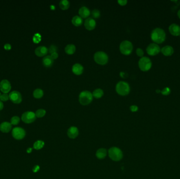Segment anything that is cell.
<instances>
[{"label":"cell","mask_w":180,"mask_h":179,"mask_svg":"<svg viewBox=\"0 0 180 179\" xmlns=\"http://www.w3.org/2000/svg\"><path fill=\"white\" fill-rule=\"evenodd\" d=\"M91 14H92V16L93 17L95 18V19H97V18H99V17H100L101 13H100V11H99V10L94 9L91 12Z\"/></svg>","instance_id":"cell-31"},{"label":"cell","mask_w":180,"mask_h":179,"mask_svg":"<svg viewBox=\"0 0 180 179\" xmlns=\"http://www.w3.org/2000/svg\"><path fill=\"white\" fill-rule=\"evenodd\" d=\"M136 53L137 54V55L139 57H143L144 52L143 50L141 48H138L136 50Z\"/></svg>","instance_id":"cell-35"},{"label":"cell","mask_w":180,"mask_h":179,"mask_svg":"<svg viewBox=\"0 0 180 179\" xmlns=\"http://www.w3.org/2000/svg\"><path fill=\"white\" fill-rule=\"evenodd\" d=\"M108 154L110 159L114 161H118L123 158V152L118 147H112L109 150Z\"/></svg>","instance_id":"cell-4"},{"label":"cell","mask_w":180,"mask_h":179,"mask_svg":"<svg viewBox=\"0 0 180 179\" xmlns=\"http://www.w3.org/2000/svg\"><path fill=\"white\" fill-rule=\"evenodd\" d=\"M1 95H2V94H1V93L0 92V97H1Z\"/></svg>","instance_id":"cell-45"},{"label":"cell","mask_w":180,"mask_h":179,"mask_svg":"<svg viewBox=\"0 0 180 179\" xmlns=\"http://www.w3.org/2000/svg\"><path fill=\"white\" fill-rule=\"evenodd\" d=\"M93 95L88 90H84L80 92L79 95V101L80 104L85 106L90 104L93 101Z\"/></svg>","instance_id":"cell-2"},{"label":"cell","mask_w":180,"mask_h":179,"mask_svg":"<svg viewBox=\"0 0 180 179\" xmlns=\"http://www.w3.org/2000/svg\"><path fill=\"white\" fill-rule=\"evenodd\" d=\"M96 21L92 17H88L85 21V28H87V30H93L96 28Z\"/></svg>","instance_id":"cell-13"},{"label":"cell","mask_w":180,"mask_h":179,"mask_svg":"<svg viewBox=\"0 0 180 179\" xmlns=\"http://www.w3.org/2000/svg\"><path fill=\"white\" fill-rule=\"evenodd\" d=\"M33 95L35 98L39 99L42 97L44 95V92L40 88H37L36 90H34V92H33Z\"/></svg>","instance_id":"cell-27"},{"label":"cell","mask_w":180,"mask_h":179,"mask_svg":"<svg viewBox=\"0 0 180 179\" xmlns=\"http://www.w3.org/2000/svg\"><path fill=\"white\" fill-rule=\"evenodd\" d=\"M161 52L164 56H170L174 53V49L171 46L166 45L161 48Z\"/></svg>","instance_id":"cell-18"},{"label":"cell","mask_w":180,"mask_h":179,"mask_svg":"<svg viewBox=\"0 0 180 179\" xmlns=\"http://www.w3.org/2000/svg\"><path fill=\"white\" fill-rule=\"evenodd\" d=\"M32 151V148H28L26 150V152L28 154H30Z\"/></svg>","instance_id":"cell-42"},{"label":"cell","mask_w":180,"mask_h":179,"mask_svg":"<svg viewBox=\"0 0 180 179\" xmlns=\"http://www.w3.org/2000/svg\"><path fill=\"white\" fill-rule=\"evenodd\" d=\"M48 48L45 46H39L35 49V53L37 56L42 57L48 54Z\"/></svg>","instance_id":"cell-16"},{"label":"cell","mask_w":180,"mask_h":179,"mask_svg":"<svg viewBox=\"0 0 180 179\" xmlns=\"http://www.w3.org/2000/svg\"><path fill=\"white\" fill-rule=\"evenodd\" d=\"M107 156V150L106 149H99L96 152V156L99 159H103Z\"/></svg>","instance_id":"cell-22"},{"label":"cell","mask_w":180,"mask_h":179,"mask_svg":"<svg viewBox=\"0 0 180 179\" xmlns=\"http://www.w3.org/2000/svg\"><path fill=\"white\" fill-rule=\"evenodd\" d=\"M57 48L55 45H52L50 46V47L48 48V52L52 54L55 52H57Z\"/></svg>","instance_id":"cell-34"},{"label":"cell","mask_w":180,"mask_h":179,"mask_svg":"<svg viewBox=\"0 0 180 179\" xmlns=\"http://www.w3.org/2000/svg\"><path fill=\"white\" fill-rule=\"evenodd\" d=\"M133 47L132 43L129 41H123L121 42L120 45V50L121 53L128 55L132 53Z\"/></svg>","instance_id":"cell-7"},{"label":"cell","mask_w":180,"mask_h":179,"mask_svg":"<svg viewBox=\"0 0 180 179\" xmlns=\"http://www.w3.org/2000/svg\"><path fill=\"white\" fill-rule=\"evenodd\" d=\"M156 93H158V94H159V93H161L160 90H156Z\"/></svg>","instance_id":"cell-44"},{"label":"cell","mask_w":180,"mask_h":179,"mask_svg":"<svg viewBox=\"0 0 180 179\" xmlns=\"http://www.w3.org/2000/svg\"><path fill=\"white\" fill-rule=\"evenodd\" d=\"M79 13L81 17L87 18L90 15V10L86 6H82L79 9Z\"/></svg>","instance_id":"cell-21"},{"label":"cell","mask_w":180,"mask_h":179,"mask_svg":"<svg viewBox=\"0 0 180 179\" xmlns=\"http://www.w3.org/2000/svg\"><path fill=\"white\" fill-rule=\"evenodd\" d=\"M118 4L121 6H125L127 4V0H118Z\"/></svg>","instance_id":"cell-38"},{"label":"cell","mask_w":180,"mask_h":179,"mask_svg":"<svg viewBox=\"0 0 180 179\" xmlns=\"http://www.w3.org/2000/svg\"><path fill=\"white\" fill-rule=\"evenodd\" d=\"M138 109V108L136 105H132L130 106V110L132 112H137Z\"/></svg>","instance_id":"cell-36"},{"label":"cell","mask_w":180,"mask_h":179,"mask_svg":"<svg viewBox=\"0 0 180 179\" xmlns=\"http://www.w3.org/2000/svg\"><path fill=\"white\" fill-rule=\"evenodd\" d=\"M4 48L6 50H10L11 48V45H10V44H6L4 46Z\"/></svg>","instance_id":"cell-40"},{"label":"cell","mask_w":180,"mask_h":179,"mask_svg":"<svg viewBox=\"0 0 180 179\" xmlns=\"http://www.w3.org/2000/svg\"><path fill=\"white\" fill-rule=\"evenodd\" d=\"M72 70L74 74L77 75H80L83 72L84 68L81 64L79 63H76L73 65Z\"/></svg>","instance_id":"cell-19"},{"label":"cell","mask_w":180,"mask_h":179,"mask_svg":"<svg viewBox=\"0 0 180 179\" xmlns=\"http://www.w3.org/2000/svg\"><path fill=\"white\" fill-rule=\"evenodd\" d=\"M12 136L15 140H22L26 137V130L22 127H15L12 130Z\"/></svg>","instance_id":"cell-8"},{"label":"cell","mask_w":180,"mask_h":179,"mask_svg":"<svg viewBox=\"0 0 180 179\" xmlns=\"http://www.w3.org/2000/svg\"><path fill=\"white\" fill-rule=\"evenodd\" d=\"M39 169H40V167L39 165H36L34 166V167L32 169V171L34 173H37L38 171H39Z\"/></svg>","instance_id":"cell-37"},{"label":"cell","mask_w":180,"mask_h":179,"mask_svg":"<svg viewBox=\"0 0 180 179\" xmlns=\"http://www.w3.org/2000/svg\"><path fill=\"white\" fill-rule=\"evenodd\" d=\"M152 65L151 59L145 56L141 57L138 61V67L143 72H147L152 67Z\"/></svg>","instance_id":"cell-5"},{"label":"cell","mask_w":180,"mask_h":179,"mask_svg":"<svg viewBox=\"0 0 180 179\" xmlns=\"http://www.w3.org/2000/svg\"><path fill=\"white\" fill-rule=\"evenodd\" d=\"M68 136L71 139L76 138L79 135V130L78 128L74 126H72L68 129Z\"/></svg>","instance_id":"cell-17"},{"label":"cell","mask_w":180,"mask_h":179,"mask_svg":"<svg viewBox=\"0 0 180 179\" xmlns=\"http://www.w3.org/2000/svg\"><path fill=\"white\" fill-rule=\"evenodd\" d=\"M103 94H104V92L101 88L96 89L93 91V93H92L93 97L96 98V99L101 98L103 96Z\"/></svg>","instance_id":"cell-26"},{"label":"cell","mask_w":180,"mask_h":179,"mask_svg":"<svg viewBox=\"0 0 180 179\" xmlns=\"http://www.w3.org/2000/svg\"><path fill=\"white\" fill-rule=\"evenodd\" d=\"M43 64L46 67H50L53 65L54 59L51 56H45L42 60Z\"/></svg>","instance_id":"cell-20"},{"label":"cell","mask_w":180,"mask_h":179,"mask_svg":"<svg viewBox=\"0 0 180 179\" xmlns=\"http://www.w3.org/2000/svg\"><path fill=\"white\" fill-rule=\"evenodd\" d=\"M50 56H51V57L54 60V59H56L58 58V57H59V54H58V53H57V52H55V53H53L51 54V55Z\"/></svg>","instance_id":"cell-39"},{"label":"cell","mask_w":180,"mask_h":179,"mask_svg":"<svg viewBox=\"0 0 180 179\" xmlns=\"http://www.w3.org/2000/svg\"><path fill=\"white\" fill-rule=\"evenodd\" d=\"M36 118L37 117L35 114L31 111L24 112L21 116V120L23 121V122L27 124L33 123L36 120Z\"/></svg>","instance_id":"cell-9"},{"label":"cell","mask_w":180,"mask_h":179,"mask_svg":"<svg viewBox=\"0 0 180 179\" xmlns=\"http://www.w3.org/2000/svg\"><path fill=\"white\" fill-rule=\"evenodd\" d=\"M4 108V104H3V102L2 101L0 100V111L2 110Z\"/></svg>","instance_id":"cell-41"},{"label":"cell","mask_w":180,"mask_h":179,"mask_svg":"<svg viewBox=\"0 0 180 179\" xmlns=\"http://www.w3.org/2000/svg\"><path fill=\"white\" fill-rule=\"evenodd\" d=\"M20 118L17 116H14L11 118L10 123H11L12 125L17 126L20 122Z\"/></svg>","instance_id":"cell-29"},{"label":"cell","mask_w":180,"mask_h":179,"mask_svg":"<svg viewBox=\"0 0 180 179\" xmlns=\"http://www.w3.org/2000/svg\"><path fill=\"white\" fill-rule=\"evenodd\" d=\"M35 114L37 118H42L46 114V111L44 109H39L37 110Z\"/></svg>","instance_id":"cell-30"},{"label":"cell","mask_w":180,"mask_h":179,"mask_svg":"<svg viewBox=\"0 0 180 179\" xmlns=\"http://www.w3.org/2000/svg\"><path fill=\"white\" fill-rule=\"evenodd\" d=\"M151 39L155 44H162L166 39L165 32L162 28H154L151 33Z\"/></svg>","instance_id":"cell-1"},{"label":"cell","mask_w":180,"mask_h":179,"mask_svg":"<svg viewBox=\"0 0 180 179\" xmlns=\"http://www.w3.org/2000/svg\"><path fill=\"white\" fill-rule=\"evenodd\" d=\"M169 30L172 35L174 36H179L180 34V25L175 23L172 24L169 26Z\"/></svg>","instance_id":"cell-14"},{"label":"cell","mask_w":180,"mask_h":179,"mask_svg":"<svg viewBox=\"0 0 180 179\" xmlns=\"http://www.w3.org/2000/svg\"><path fill=\"white\" fill-rule=\"evenodd\" d=\"M44 145H45V143L42 140H37L33 144V148L35 150H39L44 147Z\"/></svg>","instance_id":"cell-25"},{"label":"cell","mask_w":180,"mask_h":179,"mask_svg":"<svg viewBox=\"0 0 180 179\" xmlns=\"http://www.w3.org/2000/svg\"><path fill=\"white\" fill-rule=\"evenodd\" d=\"M12 129L11 123L8 121H4L0 124V131L2 133L8 134Z\"/></svg>","instance_id":"cell-15"},{"label":"cell","mask_w":180,"mask_h":179,"mask_svg":"<svg viewBox=\"0 0 180 179\" xmlns=\"http://www.w3.org/2000/svg\"><path fill=\"white\" fill-rule=\"evenodd\" d=\"M94 59L98 64L103 65L106 64L108 62L109 57L107 54L104 52L99 51L94 54Z\"/></svg>","instance_id":"cell-6"},{"label":"cell","mask_w":180,"mask_h":179,"mask_svg":"<svg viewBox=\"0 0 180 179\" xmlns=\"http://www.w3.org/2000/svg\"><path fill=\"white\" fill-rule=\"evenodd\" d=\"M11 85L7 79H3L0 82V90L3 93L8 94L11 90Z\"/></svg>","instance_id":"cell-12"},{"label":"cell","mask_w":180,"mask_h":179,"mask_svg":"<svg viewBox=\"0 0 180 179\" xmlns=\"http://www.w3.org/2000/svg\"><path fill=\"white\" fill-rule=\"evenodd\" d=\"M179 36H180V35H179Z\"/></svg>","instance_id":"cell-46"},{"label":"cell","mask_w":180,"mask_h":179,"mask_svg":"<svg viewBox=\"0 0 180 179\" xmlns=\"http://www.w3.org/2000/svg\"><path fill=\"white\" fill-rule=\"evenodd\" d=\"M76 50V47L74 44H68L65 48V52L66 53L72 55L75 53Z\"/></svg>","instance_id":"cell-23"},{"label":"cell","mask_w":180,"mask_h":179,"mask_svg":"<svg viewBox=\"0 0 180 179\" xmlns=\"http://www.w3.org/2000/svg\"><path fill=\"white\" fill-rule=\"evenodd\" d=\"M161 93L162 94V95H169V94L171 93V90H170V88L169 87H165L161 91Z\"/></svg>","instance_id":"cell-32"},{"label":"cell","mask_w":180,"mask_h":179,"mask_svg":"<svg viewBox=\"0 0 180 179\" xmlns=\"http://www.w3.org/2000/svg\"><path fill=\"white\" fill-rule=\"evenodd\" d=\"M116 91L121 96L128 95L130 92L129 84L125 81H119L116 85Z\"/></svg>","instance_id":"cell-3"},{"label":"cell","mask_w":180,"mask_h":179,"mask_svg":"<svg viewBox=\"0 0 180 179\" xmlns=\"http://www.w3.org/2000/svg\"><path fill=\"white\" fill-rule=\"evenodd\" d=\"M9 99V95L8 94H6V93H3V94H2L1 96V97H0V100L2 101V102L3 101H8Z\"/></svg>","instance_id":"cell-33"},{"label":"cell","mask_w":180,"mask_h":179,"mask_svg":"<svg viewBox=\"0 0 180 179\" xmlns=\"http://www.w3.org/2000/svg\"><path fill=\"white\" fill-rule=\"evenodd\" d=\"M161 52L160 46L154 43H151L146 48V52L150 56H155Z\"/></svg>","instance_id":"cell-10"},{"label":"cell","mask_w":180,"mask_h":179,"mask_svg":"<svg viewBox=\"0 0 180 179\" xmlns=\"http://www.w3.org/2000/svg\"><path fill=\"white\" fill-rule=\"evenodd\" d=\"M59 6L62 10H67L70 7V2L68 0H62L60 2Z\"/></svg>","instance_id":"cell-28"},{"label":"cell","mask_w":180,"mask_h":179,"mask_svg":"<svg viewBox=\"0 0 180 179\" xmlns=\"http://www.w3.org/2000/svg\"><path fill=\"white\" fill-rule=\"evenodd\" d=\"M9 98L14 104H19L22 101V97L19 92L17 90L12 91L9 94Z\"/></svg>","instance_id":"cell-11"},{"label":"cell","mask_w":180,"mask_h":179,"mask_svg":"<svg viewBox=\"0 0 180 179\" xmlns=\"http://www.w3.org/2000/svg\"><path fill=\"white\" fill-rule=\"evenodd\" d=\"M177 16L179 17V18L180 19V10H179L177 12Z\"/></svg>","instance_id":"cell-43"},{"label":"cell","mask_w":180,"mask_h":179,"mask_svg":"<svg viewBox=\"0 0 180 179\" xmlns=\"http://www.w3.org/2000/svg\"><path fill=\"white\" fill-rule=\"evenodd\" d=\"M72 23L73 25L76 26H79L82 24L83 19L81 17L78 15L74 16L72 19Z\"/></svg>","instance_id":"cell-24"}]
</instances>
